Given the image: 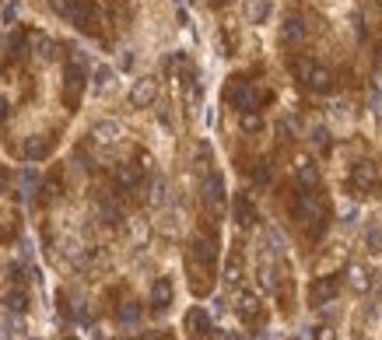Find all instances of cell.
Wrapping results in <instances>:
<instances>
[{
  "label": "cell",
  "mask_w": 382,
  "mask_h": 340,
  "mask_svg": "<svg viewBox=\"0 0 382 340\" xmlns=\"http://www.w3.org/2000/svg\"><path fill=\"white\" fill-rule=\"evenodd\" d=\"M291 214H295V221L309 228L312 239H322V232H327V221H330V207L327 200H322L319 193L305 190L295 197V204H291Z\"/></svg>",
  "instance_id": "1"
},
{
  "label": "cell",
  "mask_w": 382,
  "mask_h": 340,
  "mask_svg": "<svg viewBox=\"0 0 382 340\" xmlns=\"http://www.w3.org/2000/svg\"><path fill=\"white\" fill-rule=\"evenodd\" d=\"M53 11H60L77 32L99 36V11L92 0H53Z\"/></svg>",
  "instance_id": "2"
},
{
  "label": "cell",
  "mask_w": 382,
  "mask_h": 340,
  "mask_svg": "<svg viewBox=\"0 0 382 340\" xmlns=\"http://www.w3.org/2000/svg\"><path fill=\"white\" fill-rule=\"evenodd\" d=\"M84 84H88V64H84V56L77 49H71L67 64H64V99H67L71 109H77Z\"/></svg>",
  "instance_id": "3"
},
{
  "label": "cell",
  "mask_w": 382,
  "mask_h": 340,
  "mask_svg": "<svg viewBox=\"0 0 382 340\" xmlns=\"http://www.w3.org/2000/svg\"><path fill=\"white\" fill-rule=\"evenodd\" d=\"M295 74L302 77V84L305 88H312V91H330L333 88V74L327 71V67H319V64H312V60H295Z\"/></svg>",
  "instance_id": "4"
},
{
  "label": "cell",
  "mask_w": 382,
  "mask_h": 340,
  "mask_svg": "<svg viewBox=\"0 0 382 340\" xmlns=\"http://www.w3.org/2000/svg\"><path fill=\"white\" fill-rule=\"evenodd\" d=\"M351 186L361 190V193H372L382 186V162H358L355 172H351Z\"/></svg>",
  "instance_id": "5"
},
{
  "label": "cell",
  "mask_w": 382,
  "mask_h": 340,
  "mask_svg": "<svg viewBox=\"0 0 382 340\" xmlns=\"http://www.w3.org/2000/svg\"><path fill=\"white\" fill-rule=\"evenodd\" d=\"M228 102H231L235 109H239V112H256V109H259V102H263V95H259V88H253V84L239 81V84H231Z\"/></svg>",
  "instance_id": "6"
},
{
  "label": "cell",
  "mask_w": 382,
  "mask_h": 340,
  "mask_svg": "<svg viewBox=\"0 0 382 340\" xmlns=\"http://www.w3.org/2000/svg\"><path fill=\"white\" fill-rule=\"evenodd\" d=\"M200 197H203V207H207L211 214H221V210H225V204H228L225 179H221V175H207V179H203V190H200Z\"/></svg>",
  "instance_id": "7"
},
{
  "label": "cell",
  "mask_w": 382,
  "mask_h": 340,
  "mask_svg": "<svg viewBox=\"0 0 382 340\" xmlns=\"http://www.w3.org/2000/svg\"><path fill=\"white\" fill-rule=\"evenodd\" d=\"M340 295V277H319V281H312V288H309V302L312 305H330L333 298Z\"/></svg>",
  "instance_id": "8"
},
{
  "label": "cell",
  "mask_w": 382,
  "mask_h": 340,
  "mask_svg": "<svg viewBox=\"0 0 382 340\" xmlns=\"http://www.w3.org/2000/svg\"><path fill=\"white\" fill-rule=\"evenodd\" d=\"M305 36H309L305 21H302L298 14H288V18H284V25H281V42H284V46H302V42H305Z\"/></svg>",
  "instance_id": "9"
},
{
  "label": "cell",
  "mask_w": 382,
  "mask_h": 340,
  "mask_svg": "<svg viewBox=\"0 0 382 340\" xmlns=\"http://www.w3.org/2000/svg\"><path fill=\"white\" fill-rule=\"evenodd\" d=\"M231 210H235V225H239V228H253V225L259 221V214H256L253 200H249V197H242V193L231 200Z\"/></svg>",
  "instance_id": "10"
},
{
  "label": "cell",
  "mask_w": 382,
  "mask_h": 340,
  "mask_svg": "<svg viewBox=\"0 0 382 340\" xmlns=\"http://www.w3.org/2000/svg\"><path fill=\"white\" fill-rule=\"evenodd\" d=\"M235 316H239L242 323H256L259 319V298L249 295V291H239L235 295Z\"/></svg>",
  "instance_id": "11"
},
{
  "label": "cell",
  "mask_w": 382,
  "mask_h": 340,
  "mask_svg": "<svg viewBox=\"0 0 382 340\" xmlns=\"http://www.w3.org/2000/svg\"><path fill=\"white\" fill-rule=\"evenodd\" d=\"M172 295H175L172 281H168V277H158V281L151 284V308H155V313H165V308L172 305Z\"/></svg>",
  "instance_id": "12"
},
{
  "label": "cell",
  "mask_w": 382,
  "mask_h": 340,
  "mask_svg": "<svg viewBox=\"0 0 382 340\" xmlns=\"http://www.w3.org/2000/svg\"><path fill=\"white\" fill-rule=\"evenodd\" d=\"M155 95H158V84H155L151 77H140V81L130 88V102H133L137 109H140V106H151Z\"/></svg>",
  "instance_id": "13"
},
{
  "label": "cell",
  "mask_w": 382,
  "mask_h": 340,
  "mask_svg": "<svg viewBox=\"0 0 382 340\" xmlns=\"http://www.w3.org/2000/svg\"><path fill=\"white\" fill-rule=\"evenodd\" d=\"M49 151H53V137H32V141H25L21 144V154L28 162H42L49 158Z\"/></svg>",
  "instance_id": "14"
},
{
  "label": "cell",
  "mask_w": 382,
  "mask_h": 340,
  "mask_svg": "<svg viewBox=\"0 0 382 340\" xmlns=\"http://www.w3.org/2000/svg\"><path fill=\"white\" fill-rule=\"evenodd\" d=\"M186 326H190V333L200 340V337H207L211 333V313L207 308H193V313L186 316Z\"/></svg>",
  "instance_id": "15"
},
{
  "label": "cell",
  "mask_w": 382,
  "mask_h": 340,
  "mask_svg": "<svg viewBox=\"0 0 382 340\" xmlns=\"http://www.w3.org/2000/svg\"><path fill=\"white\" fill-rule=\"evenodd\" d=\"M116 186H120L123 193L137 190L140 186V169L137 165H120V169H116Z\"/></svg>",
  "instance_id": "16"
},
{
  "label": "cell",
  "mask_w": 382,
  "mask_h": 340,
  "mask_svg": "<svg viewBox=\"0 0 382 340\" xmlns=\"http://www.w3.org/2000/svg\"><path fill=\"white\" fill-rule=\"evenodd\" d=\"M92 137L99 144H112V141H120V123H112V119H102L92 127Z\"/></svg>",
  "instance_id": "17"
},
{
  "label": "cell",
  "mask_w": 382,
  "mask_h": 340,
  "mask_svg": "<svg viewBox=\"0 0 382 340\" xmlns=\"http://www.w3.org/2000/svg\"><path fill=\"white\" fill-rule=\"evenodd\" d=\"M28 305H32V298H28L25 288H11V291L4 295V308H8V313H18V316H21Z\"/></svg>",
  "instance_id": "18"
},
{
  "label": "cell",
  "mask_w": 382,
  "mask_h": 340,
  "mask_svg": "<svg viewBox=\"0 0 382 340\" xmlns=\"http://www.w3.org/2000/svg\"><path fill=\"white\" fill-rule=\"evenodd\" d=\"M165 67H168L172 77H179V81H190V77H193V67H190V60H186L183 53H172Z\"/></svg>",
  "instance_id": "19"
},
{
  "label": "cell",
  "mask_w": 382,
  "mask_h": 340,
  "mask_svg": "<svg viewBox=\"0 0 382 340\" xmlns=\"http://www.w3.org/2000/svg\"><path fill=\"white\" fill-rule=\"evenodd\" d=\"M256 281L263 284V291H274L277 288V270H274L270 260H259L256 263Z\"/></svg>",
  "instance_id": "20"
},
{
  "label": "cell",
  "mask_w": 382,
  "mask_h": 340,
  "mask_svg": "<svg viewBox=\"0 0 382 340\" xmlns=\"http://www.w3.org/2000/svg\"><path fill=\"white\" fill-rule=\"evenodd\" d=\"M246 18H249V25H263L270 18V0H249Z\"/></svg>",
  "instance_id": "21"
},
{
  "label": "cell",
  "mask_w": 382,
  "mask_h": 340,
  "mask_svg": "<svg viewBox=\"0 0 382 340\" xmlns=\"http://www.w3.org/2000/svg\"><path fill=\"white\" fill-rule=\"evenodd\" d=\"M347 281H351V288L355 291H372V277L365 274V267H347Z\"/></svg>",
  "instance_id": "22"
},
{
  "label": "cell",
  "mask_w": 382,
  "mask_h": 340,
  "mask_svg": "<svg viewBox=\"0 0 382 340\" xmlns=\"http://www.w3.org/2000/svg\"><path fill=\"white\" fill-rule=\"evenodd\" d=\"M295 175H298V186H302V190H312V186H319V169H316L312 162H302Z\"/></svg>",
  "instance_id": "23"
},
{
  "label": "cell",
  "mask_w": 382,
  "mask_h": 340,
  "mask_svg": "<svg viewBox=\"0 0 382 340\" xmlns=\"http://www.w3.org/2000/svg\"><path fill=\"white\" fill-rule=\"evenodd\" d=\"M28 46H36V53H39L42 60H53V56H56V46H53V39H46L42 32H32V36H28Z\"/></svg>",
  "instance_id": "24"
},
{
  "label": "cell",
  "mask_w": 382,
  "mask_h": 340,
  "mask_svg": "<svg viewBox=\"0 0 382 340\" xmlns=\"http://www.w3.org/2000/svg\"><path fill=\"white\" fill-rule=\"evenodd\" d=\"M25 46H28V36H25V32H11V36L4 39V53H8V60H18Z\"/></svg>",
  "instance_id": "25"
},
{
  "label": "cell",
  "mask_w": 382,
  "mask_h": 340,
  "mask_svg": "<svg viewBox=\"0 0 382 340\" xmlns=\"http://www.w3.org/2000/svg\"><path fill=\"white\" fill-rule=\"evenodd\" d=\"M116 319H120L123 326H137V323H140V305H137V302L120 305V313H116Z\"/></svg>",
  "instance_id": "26"
},
{
  "label": "cell",
  "mask_w": 382,
  "mask_h": 340,
  "mask_svg": "<svg viewBox=\"0 0 382 340\" xmlns=\"http://www.w3.org/2000/svg\"><path fill=\"white\" fill-rule=\"evenodd\" d=\"M309 141H312V147H316L319 154L330 151V130H327V127H316V130L309 134Z\"/></svg>",
  "instance_id": "27"
},
{
  "label": "cell",
  "mask_w": 382,
  "mask_h": 340,
  "mask_svg": "<svg viewBox=\"0 0 382 340\" xmlns=\"http://www.w3.org/2000/svg\"><path fill=\"white\" fill-rule=\"evenodd\" d=\"M99 210H102V221H105V225H120V221H123V210L116 207L112 200H102Z\"/></svg>",
  "instance_id": "28"
},
{
  "label": "cell",
  "mask_w": 382,
  "mask_h": 340,
  "mask_svg": "<svg viewBox=\"0 0 382 340\" xmlns=\"http://www.w3.org/2000/svg\"><path fill=\"white\" fill-rule=\"evenodd\" d=\"M368 109H372V116H375V119H382V77H375V84H372Z\"/></svg>",
  "instance_id": "29"
},
{
  "label": "cell",
  "mask_w": 382,
  "mask_h": 340,
  "mask_svg": "<svg viewBox=\"0 0 382 340\" xmlns=\"http://www.w3.org/2000/svg\"><path fill=\"white\" fill-rule=\"evenodd\" d=\"M239 281H242V263L231 260V263L225 267V284H239Z\"/></svg>",
  "instance_id": "30"
},
{
  "label": "cell",
  "mask_w": 382,
  "mask_h": 340,
  "mask_svg": "<svg viewBox=\"0 0 382 340\" xmlns=\"http://www.w3.org/2000/svg\"><path fill=\"white\" fill-rule=\"evenodd\" d=\"M253 179L259 182V186H267V182L274 179V169H270V162H259V165H256V172H253Z\"/></svg>",
  "instance_id": "31"
},
{
  "label": "cell",
  "mask_w": 382,
  "mask_h": 340,
  "mask_svg": "<svg viewBox=\"0 0 382 340\" xmlns=\"http://www.w3.org/2000/svg\"><path fill=\"white\" fill-rule=\"evenodd\" d=\"M267 242H270V253H274V256H284V239H281V232H277V228H270V232H267Z\"/></svg>",
  "instance_id": "32"
},
{
  "label": "cell",
  "mask_w": 382,
  "mask_h": 340,
  "mask_svg": "<svg viewBox=\"0 0 382 340\" xmlns=\"http://www.w3.org/2000/svg\"><path fill=\"white\" fill-rule=\"evenodd\" d=\"M365 242H368L372 253H379V250H382V228H368V232H365Z\"/></svg>",
  "instance_id": "33"
},
{
  "label": "cell",
  "mask_w": 382,
  "mask_h": 340,
  "mask_svg": "<svg viewBox=\"0 0 382 340\" xmlns=\"http://www.w3.org/2000/svg\"><path fill=\"white\" fill-rule=\"evenodd\" d=\"M263 127V119L256 116V112H242V130L246 134H253V130H259Z\"/></svg>",
  "instance_id": "34"
},
{
  "label": "cell",
  "mask_w": 382,
  "mask_h": 340,
  "mask_svg": "<svg viewBox=\"0 0 382 340\" xmlns=\"http://www.w3.org/2000/svg\"><path fill=\"white\" fill-rule=\"evenodd\" d=\"M109 81H112V71H109V67H99V71H95V91L109 88Z\"/></svg>",
  "instance_id": "35"
},
{
  "label": "cell",
  "mask_w": 382,
  "mask_h": 340,
  "mask_svg": "<svg viewBox=\"0 0 382 340\" xmlns=\"http://www.w3.org/2000/svg\"><path fill=\"white\" fill-rule=\"evenodd\" d=\"M344 225H358V207H344Z\"/></svg>",
  "instance_id": "36"
},
{
  "label": "cell",
  "mask_w": 382,
  "mask_h": 340,
  "mask_svg": "<svg viewBox=\"0 0 382 340\" xmlns=\"http://www.w3.org/2000/svg\"><path fill=\"white\" fill-rule=\"evenodd\" d=\"M372 295H375V298H382V270L372 277Z\"/></svg>",
  "instance_id": "37"
},
{
  "label": "cell",
  "mask_w": 382,
  "mask_h": 340,
  "mask_svg": "<svg viewBox=\"0 0 382 340\" xmlns=\"http://www.w3.org/2000/svg\"><path fill=\"white\" fill-rule=\"evenodd\" d=\"M8 116H11V102H8L4 95H0V123H4Z\"/></svg>",
  "instance_id": "38"
},
{
  "label": "cell",
  "mask_w": 382,
  "mask_h": 340,
  "mask_svg": "<svg viewBox=\"0 0 382 340\" xmlns=\"http://www.w3.org/2000/svg\"><path fill=\"white\" fill-rule=\"evenodd\" d=\"M77 319H81V323H92L95 316H92V308H84V305H81V308H77Z\"/></svg>",
  "instance_id": "39"
},
{
  "label": "cell",
  "mask_w": 382,
  "mask_h": 340,
  "mask_svg": "<svg viewBox=\"0 0 382 340\" xmlns=\"http://www.w3.org/2000/svg\"><path fill=\"white\" fill-rule=\"evenodd\" d=\"M140 340H172V337H168V333H162V330H155V333H144Z\"/></svg>",
  "instance_id": "40"
},
{
  "label": "cell",
  "mask_w": 382,
  "mask_h": 340,
  "mask_svg": "<svg viewBox=\"0 0 382 340\" xmlns=\"http://www.w3.org/2000/svg\"><path fill=\"white\" fill-rule=\"evenodd\" d=\"M316 340H333V330H330V326H322V330H316Z\"/></svg>",
  "instance_id": "41"
},
{
  "label": "cell",
  "mask_w": 382,
  "mask_h": 340,
  "mask_svg": "<svg viewBox=\"0 0 382 340\" xmlns=\"http://www.w3.org/2000/svg\"><path fill=\"white\" fill-rule=\"evenodd\" d=\"M225 340H246V333H225Z\"/></svg>",
  "instance_id": "42"
},
{
  "label": "cell",
  "mask_w": 382,
  "mask_h": 340,
  "mask_svg": "<svg viewBox=\"0 0 382 340\" xmlns=\"http://www.w3.org/2000/svg\"><path fill=\"white\" fill-rule=\"evenodd\" d=\"M67 340H74V337H67Z\"/></svg>",
  "instance_id": "43"
}]
</instances>
